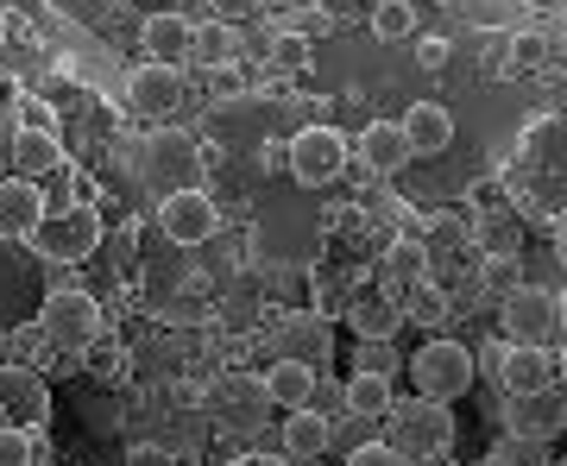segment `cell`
I'll return each mask as SVG.
<instances>
[{
  "label": "cell",
  "instance_id": "obj_1",
  "mask_svg": "<svg viewBox=\"0 0 567 466\" xmlns=\"http://www.w3.org/2000/svg\"><path fill=\"white\" fill-rule=\"evenodd\" d=\"M473 379H480V360H473V346L454 341V334H429V341L410 353V385H416V397H429V404L466 397Z\"/></svg>",
  "mask_w": 567,
  "mask_h": 466
},
{
  "label": "cell",
  "instance_id": "obj_2",
  "mask_svg": "<svg viewBox=\"0 0 567 466\" xmlns=\"http://www.w3.org/2000/svg\"><path fill=\"white\" fill-rule=\"evenodd\" d=\"M385 442L404 454V460H435L454 447V410L447 404H429V397H404V404L385 410Z\"/></svg>",
  "mask_w": 567,
  "mask_h": 466
},
{
  "label": "cell",
  "instance_id": "obj_3",
  "mask_svg": "<svg viewBox=\"0 0 567 466\" xmlns=\"http://www.w3.org/2000/svg\"><path fill=\"white\" fill-rule=\"evenodd\" d=\"M39 334L51 346H63V353H89V346L102 341V303L82 284H58L39 309Z\"/></svg>",
  "mask_w": 567,
  "mask_h": 466
},
{
  "label": "cell",
  "instance_id": "obj_4",
  "mask_svg": "<svg viewBox=\"0 0 567 466\" xmlns=\"http://www.w3.org/2000/svg\"><path fill=\"white\" fill-rule=\"evenodd\" d=\"M140 177L158 183L164 196L203 183V139H189L183 126H152L145 133V152H140Z\"/></svg>",
  "mask_w": 567,
  "mask_h": 466
},
{
  "label": "cell",
  "instance_id": "obj_5",
  "mask_svg": "<svg viewBox=\"0 0 567 466\" xmlns=\"http://www.w3.org/2000/svg\"><path fill=\"white\" fill-rule=\"evenodd\" d=\"M102 246V215L95 208H44L39 234H32V252L44 265H82Z\"/></svg>",
  "mask_w": 567,
  "mask_h": 466
},
{
  "label": "cell",
  "instance_id": "obj_6",
  "mask_svg": "<svg viewBox=\"0 0 567 466\" xmlns=\"http://www.w3.org/2000/svg\"><path fill=\"white\" fill-rule=\"evenodd\" d=\"M158 234L171 246H208L221 234V203L208 196V183H189L177 196H164L158 203Z\"/></svg>",
  "mask_w": 567,
  "mask_h": 466
},
{
  "label": "cell",
  "instance_id": "obj_7",
  "mask_svg": "<svg viewBox=\"0 0 567 466\" xmlns=\"http://www.w3.org/2000/svg\"><path fill=\"white\" fill-rule=\"evenodd\" d=\"M189 102V82H183V70H171V63H140L133 76H126V114H140V121L152 126H171V114Z\"/></svg>",
  "mask_w": 567,
  "mask_h": 466
},
{
  "label": "cell",
  "instance_id": "obj_8",
  "mask_svg": "<svg viewBox=\"0 0 567 466\" xmlns=\"http://www.w3.org/2000/svg\"><path fill=\"white\" fill-rule=\"evenodd\" d=\"M347 158H353V139L334 133V126H303V133L290 139V177L309 183V189L334 183L347 170Z\"/></svg>",
  "mask_w": 567,
  "mask_h": 466
},
{
  "label": "cell",
  "instance_id": "obj_9",
  "mask_svg": "<svg viewBox=\"0 0 567 466\" xmlns=\"http://www.w3.org/2000/svg\"><path fill=\"white\" fill-rule=\"evenodd\" d=\"M498 322H505L511 341H524V346H543L548 334H555V290L543 284H511L505 297H498Z\"/></svg>",
  "mask_w": 567,
  "mask_h": 466
},
{
  "label": "cell",
  "instance_id": "obj_10",
  "mask_svg": "<svg viewBox=\"0 0 567 466\" xmlns=\"http://www.w3.org/2000/svg\"><path fill=\"white\" fill-rule=\"evenodd\" d=\"M486 372L498 379V391H505V397H529V391H548V385H555V360H548V346H524V341L492 346V353H486Z\"/></svg>",
  "mask_w": 567,
  "mask_h": 466
},
{
  "label": "cell",
  "instance_id": "obj_11",
  "mask_svg": "<svg viewBox=\"0 0 567 466\" xmlns=\"http://www.w3.org/2000/svg\"><path fill=\"white\" fill-rule=\"evenodd\" d=\"M51 416V391L25 365H0V428H39Z\"/></svg>",
  "mask_w": 567,
  "mask_h": 466
},
{
  "label": "cell",
  "instance_id": "obj_12",
  "mask_svg": "<svg viewBox=\"0 0 567 466\" xmlns=\"http://www.w3.org/2000/svg\"><path fill=\"white\" fill-rule=\"evenodd\" d=\"M189 44H196V20L189 13H145L140 20V63H171V70H183L189 63Z\"/></svg>",
  "mask_w": 567,
  "mask_h": 466
},
{
  "label": "cell",
  "instance_id": "obj_13",
  "mask_svg": "<svg viewBox=\"0 0 567 466\" xmlns=\"http://www.w3.org/2000/svg\"><path fill=\"white\" fill-rule=\"evenodd\" d=\"M398 126H404L410 158H442L447 145H454V114L442 102H410Z\"/></svg>",
  "mask_w": 567,
  "mask_h": 466
},
{
  "label": "cell",
  "instance_id": "obj_14",
  "mask_svg": "<svg viewBox=\"0 0 567 466\" xmlns=\"http://www.w3.org/2000/svg\"><path fill=\"white\" fill-rule=\"evenodd\" d=\"M353 158L372 170V177H398L410 164V145H404V126L398 121H365L360 139H353Z\"/></svg>",
  "mask_w": 567,
  "mask_h": 466
},
{
  "label": "cell",
  "instance_id": "obj_15",
  "mask_svg": "<svg viewBox=\"0 0 567 466\" xmlns=\"http://www.w3.org/2000/svg\"><path fill=\"white\" fill-rule=\"evenodd\" d=\"M44 189L39 183H25V177H7L0 183V234L7 240H32L39 234V221H44Z\"/></svg>",
  "mask_w": 567,
  "mask_h": 466
},
{
  "label": "cell",
  "instance_id": "obj_16",
  "mask_svg": "<svg viewBox=\"0 0 567 466\" xmlns=\"http://www.w3.org/2000/svg\"><path fill=\"white\" fill-rule=\"evenodd\" d=\"M567 423V410L548 397V391H529V397H505V428L511 442H548L555 428Z\"/></svg>",
  "mask_w": 567,
  "mask_h": 466
},
{
  "label": "cell",
  "instance_id": "obj_17",
  "mask_svg": "<svg viewBox=\"0 0 567 466\" xmlns=\"http://www.w3.org/2000/svg\"><path fill=\"white\" fill-rule=\"evenodd\" d=\"M259 385H265V404H278V410L297 416V410H316V385H322V372L303 365V360H278Z\"/></svg>",
  "mask_w": 567,
  "mask_h": 466
},
{
  "label": "cell",
  "instance_id": "obj_18",
  "mask_svg": "<svg viewBox=\"0 0 567 466\" xmlns=\"http://www.w3.org/2000/svg\"><path fill=\"white\" fill-rule=\"evenodd\" d=\"M278 346H284V360H303V365H316L322 372L328 365V353H334V328H328V315H290V322L278 328Z\"/></svg>",
  "mask_w": 567,
  "mask_h": 466
},
{
  "label": "cell",
  "instance_id": "obj_19",
  "mask_svg": "<svg viewBox=\"0 0 567 466\" xmlns=\"http://www.w3.org/2000/svg\"><path fill=\"white\" fill-rule=\"evenodd\" d=\"M347 315H353V334H360V341H391V334L404 328V303H398V290H365V297L347 303Z\"/></svg>",
  "mask_w": 567,
  "mask_h": 466
},
{
  "label": "cell",
  "instance_id": "obj_20",
  "mask_svg": "<svg viewBox=\"0 0 567 466\" xmlns=\"http://www.w3.org/2000/svg\"><path fill=\"white\" fill-rule=\"evenodd\" d=\"M334 447V423H328V410H297L290 423H284V466H303L316 454Z\"/></svg>",
  "mask_w": 567,
  "mask_h": 466
},
{
  "label": "cell",
  "instance_id": "obj_21",
  "mask_svg": "<svg viewBox=\"0 0 567 466\" xmlns=\"http://www.w3.org/2000/svg\"><path fill=\"white\" fill-rule=\"evenodd\" d=\"M189 63H203V76L208 70H227V63H240V32L221 20H203L196 25V44H189Z\"/></svg>",
  "mask_w": 567,
  "mask_h": 466
},
{
  "label": "cell",
  "instance_id": "obj_22",
  "mask_svg": "<svg viewBox=\"0 0 567 466\" xmlns=\"http://www.w3.org/2000/svg\"><path fill=\"white\" fill-rule=\"evenodd\" d=\"M391 404H398V397H391V379L353 372V379L341 385V410H347V416H360V423H372V416H385Z\"/></svg>",
  "mask_w": 567,
  "mask_h": 466
},
{
  "label": "cell",
  "instance_id": "obj_23",
  "mask_svg": "<svg viewBox=\"0 0 567 466\" xmlns=\"http://www.w3.org/2000/svg\"><path fill=\"white\" fill-rule=\"evenodd\" d=\"M398 303H404V322H423V328H442L454 315V303H447V290L435 278H416L410 290H398Z\"/></svg>",
  "mask_w": 567,
  "mask_h": 466
},
{
  "label": "cell",
  "instance_id": "obj_24",
  "mask_svg": "<svg viewBox=\"0 0 567 466\" xmlns=\"http://www.w3.org/2000/svg\"><path fill=\"white\" fill-rule=\"evenodd\" d=\"M13 164H20L13 177L44 183V177L63 164V152H58V139H51V133H20V139H13Z\"/></svg>",
  "mask_w": 567,
  "mask_h": 466
},
{
  "label": "cell",
  "instance_id": "obj_25",
  "mask_svg": "<svg viewBox=\"0 0 567 466\" xmlns=\"http://www.w3.org/2000/svg\"><path fill=\"white\" fill-rule=\"evenodd\" d=\"M372 39L379 44H416V7H404V0H372Z\"/></svg>",
  "mask_w": 567,
  "mask_h": 466
},
{
  "label": "cell",
  "instance_id": "obj_26",
  "mask_svg": "<svg viewBox=\"0 0 567 466\" xmlns=\"http://www.w3.org/2000/svg\"><path fill=\"white\" fill-rule=\"evenodd\" d=\"M271 70H278V76H303L309 70V39L303 32H278V39H271Z\"/></svg>",
  "mask_w": 567,
  "mask_h": 466
},
{
  "label": "cell",
  "instance_id": "obj_27",
  "mask_svg": "<svg viewBox=\"0 0 567 466\" xmlns=\"http://www.w3.org/2000/svg\"><path fill=\"white\" fill-rule=\"evenodd\" d=\"M0 466H39V428H0Z\"/></svg>",
  "mask_w": 567,
  "mask_h": 466
},
{
  "label": "cell",
  "instance_id": "obj_28",
  "mask_svg": "<svg viewBox=\"0 0 567 466\" xmlns=\"http://www.w3.org/2000/svg\"><path fill=\"white\" fill-rule=\"evenodd\" d=\"M353 372L391 379V372H398V346H391V341H360V346H353Z\"/></svg>",
  "mask_w": 567,
  "mask_h": 466
},
{
  "label": "cell",
  "instance_id": "obj_29",
  "mask_svg": "<svg viewBox=\"0 0 567 466\" xmlns=\"http://www.w3.org/2000/svg\"><path fill=\"white\" fill-rule=\"evenodd\" d=\"M347 466H410L391 442H353L347 447Z\"/></svg>",
  "mask_w": 567,
  "mask_h": 466
},
{
  "label": "cell",
  "instance_id": "obj_30",
  "mask_svg": "<svg viewBox=\"0 0 567 466\" xmlns=\"http://www.w3.org/2000/svg\"><path fill=\"white\" fill-rule=\"evenodd\" d=\"M505 63H511V70H543V63H548V44L536 39V32H524V39H511Z\"/></svg>",
  "mask_w": 567,
  "mask_h": 466
},
{
  "label": "cell",
  "instance_id": "obj_31",
  "mask_svg": "<svg viewBox=\"0 0 567 466\" xmlns=\"http://www.w3.org/2000/svg\"><path fill=\"white\" fill-rule=\"evenodd\" d=\"M391 271H398V278H410V284H416V278H429L423 246H416V240H398V246H391Z\"/></svg>",
  "mask_w": 567,
  "mask_h": 466
},
{
  "label": "cell",
  "instance_id": "obj_32",
  "mask_svg": "<svg viewBox=\"0 0 567 466\" xmlns=\"http://www.w3.org/2000/svg\"><path fill=\"white\" fill-rule=\"evenodd\" d=\"M164 315L171 322H196V315H208V290H196V284H183L171 303H164Z\"/></svg>",
  "mask_w": 567,
  "mask_h": 466
},
{
  "label": "cell",
  "instance_id": "obj_33",
  "mask_svg": "<svg viewBox=\"0 0 567 466\" xmlns=\"http://www.w3.org/2000/svg\"><path fill=\"white\" fill-rule=\"evenodd\" d=\"M20 133H51V139H58V107H44L39 95H25L20 102Z\"/></svg>",
  "mask_w": 567,
  "mask_h": 466
},
{
  "label": "cell",
  "instance_id": "obj_34",
  "mask_svg": "<svg viewBox=\"0 0 567 466\" xmlns=\"http://www.w3.org/2000/svg\"><path fill=\"white\" fill-rule=\"evenodd\" d=\"M360 13H372V0H316V20L322 25H347V20H360Z\"/></svg>",
  "mask_w": 567,
  "mask_h": 466
},
{
  "label": "cell",
  "instance_id": "obj_35",
  "mask_svg": "<svg viewBox=\"0 0 567 466\" xmlns=\"http://www.w3.org/2000/svg\"><path fill=\"white\" fill-rule=\"evenodd\" d=\"M203 13L208 20H221V25H240V20L259 13V0H203Z\"/></svg>",
  "mask_w": 567,
  "mask_h": 466
},
{
  "label": "cell",
  "instance_id": "obj_36",
  "mask_svg": "<svg viewBox=\"0 0 567 466\" xmlns=\"http://www.w3.org/2000/svg\"><path fill=\"white\" fill-rule=\"evenodd\" d=\"M126 466H177V454L158 442H140V447H126Z\"/></svg>",
  "mask_w": 567,
  "mask_h": 466
},
{
  "label": "cell",
  "instance_id": "obj_37",
  "mask_svg": "<svg viewBox=\"0 0 567 466\" xmlns=\"http://www.w3.org/2000/svg\"><path fill=\"white\" fill-rule=\"evenodd\" d=\"M416 63H423V70H442V63H447V39H435V32H416Z\"/></svg>",
  "mask_w": 567,
  "mask_h": 466
},
{
  "label": "cell",
  "instance_id": "obj_38",
  "mask_svg": "<svg viewBox=\"0 0 567 466\" xmlns=\"http://www.w3.org/2000/svg\"><path fill=\"white\" fill-rule=\"evenodd\" d=\"M259 164H265V170H290V139H265Z\"/></svg>",
  "mask_w": 567,
  "mask_h": 466
},
{
  "label": "cell",
  "instance_id": "obj_39",
  "mask_svg": "<svg viewBox=\"0 0 567 466\" xmlns=\"http://www.w3.org/2000/svg\"><path fill=\"white\" fill-rule=\"evenodd\" d=\"M208 82L221 89V102H234V95H240V70H234V63H227V70H208Z\"/></svg>",
  "mask_w": 567,
  "mask_h": 466
},
{
  "label": "cell",
  "instance_id": "obj_40",
  "mask_svg": "<svg viewBox=\"0 0 567 466\" xmlns=\"http://www.w3.org/2000/svg\"><path fill=\"white\" fill-rule=\"evenodd\" d=\"M297 7H309V0H259V13H297Z\"/></svg>",
  "mask_w": 567,
  "mask_h": 466
},
{
  "label": "cell",
  "instance_id": "obj_41",
  "mask_svg": "<svg viewBox=\"0 0 567 466\" xmlns=\"http://www.w3.org/2000/svg\"><path fill=\"white\" fill-rule=\"evenodd\" d=\"M529 13H555V7H561V0H524Z\"/></svg>",
  "mask_w": 567,
  "mask_h": 466
},
{
  "label": "cell",
  "instance_id": "obj_42",
  "mask_svg": "<svg viewBox=\"0 0 567 466\" xmlns=\"http://www.w3.org/2000/svg\"><path fill=\"white\" fill-rule=\"evenodd\" d=\"M555 315H561V328H567V290H555Z\"/></svg>",
  "mask_w": 567,
  "mask_h": 466
},
{
  "label": "cell",
  "instance_id": "obj_43",
  "mask_svg": "<svg viewBox=\"0 0 567 466\" xmlns=\"http://www.w3.org/2000/svg\"><path fill=\"white\" fill-rule=\"evenodd\" d=\"M555 234H561V246H567V215H561V221H555Z\"/></svg>",
  "mask_w": 567,
  "mask_h": 466
},
{
  "label": "cell",
  "instance_id": "obj_44",
  "mask_svg": "<svg viewBox=\"0 0 567 466\" xmlns=\"http://www.w3.org/2000/svg\"><path fill=\"white\" fill-rule=\"evenodd\" d=\"M561 385H567V346H561Z\"/></svg>",
  "mask_w": 567,
  "mask_h": 466
},
{
  "label": "cell",
  "instance_id": "obj_45",
  "mask_svg": "<svg viewBox=\"0 0 567 466\" xmlns=\"http://www.w3.org/2000/svg\"><path fill=\"white\" fill-rule=\"evenodd\" d=\"M404 7H416V0H404Z\"/></svg>",
  "mask_w": 567,
  "mask_h": 466
}]
</instances>
